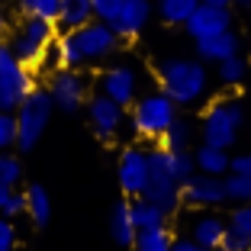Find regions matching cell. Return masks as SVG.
<instances>
[{
  "label": "cell",
  "instance_id": "5b68a950",
  "mask_svg": "<svg viewBox=\"0 0 251 251\" xmlns=\"http://www.w3.org/2000/svg\"><path fill=\"white\" fill-rule=\"evenodd\" d=\"M52 113H55V103L45 87H36L29 97H23V103L13 110L16 116V151H32V148L42 142L45 129L52 123Z\"/></svg>",
  "mask_w": 251,
  "mask_h": 251
},
{
  "label": "cell",
  "instance_id": "2e32d148",
  "mask_svg": "<svg viewBox=\"0 0 251 251\" xmlns=\"http://www.w3.org/2000/svg\"><path fill=\"white\" fill-rule=\"evenodd\" d=\"M193 45H197V58L206 61V65H219V61L232 58V55H242V36L235 29H226L209 39H197Z\"/></svg>",
  "mask_w": 251,
  "mask_h": 251
},
{
  "label": "cell",
  "instance_id": "e0dca14e",
  "mask_svg": "<svg viewBox=\"0 0 251 251\" xmlns=\"http://www.w3.org/2000/svg\"><path fill=\"white\" fill-rule=\"evenodd\" d=\"M226 232H229V226H226V219H222V216H216V213H203V216H197V219L190 222V238L203 251L222 248Z\"/></svg>",
  "mask_w": 251,
  "mask_h": 251
},
{
  "label": "cell",
  "instance_id": "ffe728a7",
  "mask_svg": "<svg viewBox=\"0 0 251 251\" xmlns=\"http://www.w3.org/2000/svg\"><path fill=\"white\" fill-rule=\"evenodd\" d=\"M135 222H132V213H129V200H119L116 206H113L110 213V235L116 245H123V248H132L135 242Z\"/></svg>",
  "mask_w": 251,
  "mask_h": 251
},
{
  "label": "cell",
  "instance_id": "9a60e30c",
  "mask_svg": "<svg viewBox=\"0 0 251 251\" xmlns=\"http://www.w3.org/2000/svg\"><path fill=\"white\" fill-rule=\"evenodd\" d=\"M151 13H155V3H151V0H123V7H119L116 20H113L110 26L119 39L129 42V39H139L142 32L148 29Z\"/></svg>",
  "mask_w": 251,
  "mask_h": 251
},
{
  "label": "cell",
  "instance_id": "d6986e66",
  "mask_svg": "<svg viewBox=\"0 0 251 251\" xmlns=\"http://www.w3.org/2000/svg\"><path fill=\"white\" fill-rule=\"evenodd\" d=\"M94 20V3L90 0H61V10H58V20H55V29L61 32H71V29H81Z\"/></svg>",
  "mask_w": 251,
  "mask_h": 251
},
{
  "label": "cell",
  "instance_id": "ab89813d",
  "mask_svg": "<svg viewBox=\"0 0 251 251\" xmlns=\"http://www.w3.org/2000/svg\"><path fill=\"white\" fill-rule=\"evenodd\" d=\"M200 3H216V7H232V0H200Z\"/></svg>",
  "mask_w": 251,
  "mask_h": 251
},
{
  "label": "cell",
  "instance_id": "b9f144b4",
  "mask_svg": "<svg viewBox=\"0 0 251 251\" xmlns=\"http://www.w3.org/2000/svg\"><path fill=\"white\" fill-rule=\"evenodd\" d=\"M248 132H251V119H248Z\"/></svg>",
  "mask_w": 251,
  "mask_h": 251
},
{
  "label": "cell",
  "instance_id": "6da1fadb",
  "mask_svg": "<svg viewBox=\"0 0 251 251\" xmlns=\"http://www.w3.org/2000/svg\"><path fill=\"white\" fill-rule=\"evenodd\" d=\"M123 39L113 32L110 23L103 20H90L87 26L71 32H61L55 39V49H58V65L71 68V71H81L87 65H103L106 58L119 52Z\"/></svg>",
  "mask_w": 251,
  "mask_h": 251
},
{
  "label": "cell",
  "instance_id": "603a6c76",
  "mask_svg": "<svg viewBox=\"0 0 251 251\" xmlns=\"http://www.w3.org/2000/svg\"><path fill=\"white\" fill-rule=\"evenodd\" d=\"M248 71H251L248 58H245V55H232V58L216 65V81H219L222 87H242V84L248 81Z\"/></svg>",
  "mask_w": 251,
  "mask_h": 251
},
{
  "label": "cell",
  "instance_id": "3957f363",
  "mask_svg": "<svg viewBox=\"0 0 251 251\" xmlns=\"http://www.w3.org/2000/svg\"><path fill=\"white\" fill-rule=\"evenodd\" d=\"M180 106L164 97L161 90H148L129 106V126H132L135 139H145V142H161V135L168 132L174 119L180 116Z\"/></svg>",
  "mask_w": 251,
  "mask_h": 251
},
{
  "label": "cell",
  "instance_id": "8fae6325",
  "mask_svg": "<svg viewBox=\"0 0 251 251\" xmlns=\"http://www.w3.org/2000/svg\"><path fill=\"white\" fill-rule=\"evenodd\" d=\"M84 110H87V123H90V129H94V135L103 139V142L116 139L119 129H123V123H126V106H119L116 100L103 97L100 90L87 100Z\"/></svg>",
  "mask_w": 251,
  "mask_h": 251
},
{
  "label": "cell",
  "instance_id": "277c9868",
  "mask_svg": "<svg viewBox=\"0 0 251 251\" xmlns=\"http://www.w3.org/2000/svg\"><path fill=\"white\" fill-rule=\"evenodd\" d=\"M245 103L238 97H219L203 110V119H200V135L206 145L226 148L229 151L232 145L238 142V132L245 126Z\"/></svg>",
  "mask_w": 251,
  "mask_h": 251
},
{
  "label": "cell",
  "instance_id": "d6a6232c",
  "mask_svg": "<svg viewBox=\"0 0 251 251\" xmlns=\"http://www.w3.org/2000/svg\"><path fill=\"white\" fill-rule=\"evenodd\" d=\"M13 148H16V116L0 113V151H13Z\"/></svg>",
  "mask_w": 251,
  "mask_h": 251
},
{
  "label": "cell",
  "instance_id": "5bb4252c",
  "mask_svg": "<svg viewBox=\"0 0 251 251\" xmlns=\"http://www.w3.org/2000/svg\"><path fill=\"white\" fill-rule=\"evenodd\" d=\"M187 36L197 42V39H209L219 36V32L232 29V7H216V3H200L193 10V16L187 20Z\"/></svg>",
  "mask_w": 251,
  "mask_h": 251
},
{
  "label": "cell",
  "instance_id": "7bdbcfd3",
  "mask_svg": "<svg viewBox=\"0 0 251 251\" xmlns=\"http://www.w3.org/2000/svg\"><path fill=\"white\" fill-rule=\"evenodd\" d=\"M213 251H222V248H213Z\"/></svg>",
  "mask_w": 251,
  "mask_h": 251
},
{
  "label": "cell",
  "instance_id": "60d3db41",
  "mask_svg": "<svg viewBox=\"0 0 251 251\" xmlns=\"http://www.w3.org/2000/svg\"><path fill=\"white\" fill-rule=\"evenodd\" d=\"M235 7H242V10H251V0H232Z\"/></svg>",
  "mask_w": 251,
  "mask_h": 251
},
{
  "label": "cell",
  "instance_id": "ac0fdd59",
  "mask_svg": "<svg viewBox=\"0 0 251 251\" xmlns=\"http://www.w3.org/2000/svg\"><path fill=\"white\" fill-rule=\"evenodd\" d=\"M193 161H197V171H200V174L226 177V174H229V164H232V155L226 151V148H216V145L200 142V145L193 148Z\"/></svg>",
  "mask_w": 251,
  "mask_h": 251
},
{
  "label": "cell",
  "instance_id": "d4e9b609",
  "mask_svg": "<svg viewBox=\"0 0 251 251\" xmlns=\"http://www.w3.org/2000/svg\"><path fill=\"white\" fill-rule=\"evenodd\" d=\"M197 7H200V0H158L155 13L161 16L168 26H187V20L193 16Z\"/></svg>",
  "mask_w": 251,
  "mask_h": 251
},
{
  "label": "cell",
  "instance_id": "ba28073f",
  "mask_svg": "<svg viewBox=\"0 0 251 251\" xmlns=\"http://www.w3.org/2000/svg\"><path fill=\"white\" fill-rule=\"evenodd\" d=\"M36 87L39 84L32 77V68L23 65L7 42H0V113H13L23 97H29Z\"/></svg>",
  "mask_w": 251,
  "mask_h": 251
},
{
  "label": "cell",
  "instance_id": "7402d4cb",
  "mask_svg": "<svg viewBox=\"0 0 251 251\" xmlns=\"http://www.w3.org/2000/svg\"><path fill=\"white\" fill-rule=\"evenodd\" d=\"M193 139H197V126H193V119L177 116L174 126L161 135V148H164V151H190Z\"/></svg>",
  "mask_w": 251,
  "mask_h": 251
},
{
  "label": "cell",
  "instance_id": "484cf974",
  "mask_svg": "<svg viewBox=\"0 0 251 251\" xmlns=\"http://www.w3.org/2000/svg\"><path fill=\"white\" fill-rule=\"evenodd\" d=\"M174 235H171L168 226H158V229H139L135 232L132 251H171Z\"/></svg>",
  "mask_w": 251,
  "mask_h": 251
},
{
  "label": "cell",
  "instance_id": "83f0119b",
  "mask_svg": "<svg viewBox=\"0 0 251 251\" xmlns=\"http://www.w3.org/2000/svg\"><path fill=\"white\" fill-rule=\"evenodd\" d=\"M26 213V190H16V187H0V216L16 219V216Z\"/></svg>",
  "mask_w": 251,
  "mask_h": 251
},
{
  "label": "cell",
  "instance_id": "e575fe53",
  "mask_svg": "<svg viewBox=\"0 0 251 251\" xmlns=\"http://www.w3.org/2000/svg\"><path fill=\"white\" fill-rule=\"evenodd\" d=\"M94 3V20H103V23H113L123 7V0H90Z\"/></svg>",
  "mask_w": 251,
  "mask_h": 251
},
{
  "label": "cell",
  "instance_id": "f1b7e54d",
  "mask_svg": "<svg viewBox=\"0 0 251 251\" xmlns=\"http://www.w3.org/2000/svg\"><path fill=\"white\" fill-rule=\"evenodd\" d=\"M226 203H251V177H242V174H226Z\"/></svg>",
  "mask_w": 251,
  "mask_h": 251
},
{
  "label": "cell",
  "instance_id": "30bf717a",
  "mask_svg": "<svg viewBox=\"0 0 251 251\" xmlns=\"http://www.w3.org/2000/svg\"><path fill=\"white\" fill-rule=\"evenodd\" d=\"M100 94L116 100L119 106H132L142 97V74L132 65H126V61L103 68V74H100Z\"/></svg>",
  "mask_w": 251,
  "mask_h": 251
},
{
  "label": "cell",
  "instance_id": "74e56055",
  "mask_svg": "<svg viewBox=\"0 0 251 251\" xmlns=\"http://www.w3.org/2000/svg\"><path fill=\"white\" fill-rule=\"evenodd\" d=\"M171 251H203V248H200V245L193 242L190 235H187V238H174V245H171Z\"/></svg>",
  "mask_w": 251,
  "mask_h": 251
},
{
  "label": "cell",
  "instance_id": "f546056e",
  "mask_svg": "<svg viewBox=\"0 0 251 251\" xmlns=\"http://www.w3.org/2000/svg\"><path fill=\"white\" fill-rule=\"evenodd\" d=\"M23 180V161L13 151H0V187H16Z\"/></svg>",
  "mask_w": 251,
  "mask_h": 251
},
{
  "label": "cell",
  "instance_id": "d590c367",
  "mask_svg": "<svg viewBox=\"0 0 251 251\" xmlns=\"http://www.w3.org/2000/svg\"><path fill=\"white\" fill-rule=\"evenodd\" d=\"M229 174H242V177H251V151H242V155H232Z\"/></svg>",
  "mask_w": 251,
  "mask_h": 251
},
{
  "label": "cell",
  "instance_id": "4fadbf2b",
  "mask_svg": "<svg viewBox=\"0 0 251 251\" xmlns=\"http://www.w3.org/2000/svg\"><path fill=\"white\" fill-rule=\"evenodd\" d=\"M180 203L193 209H213L226 203V177H213V174H193L190 180L180 184Z\"/></svg>",
  "mask_w": 251,
  "mask_h": 251
},
{
  "label": "cell",
  "instance_id": "cb8c5ba5",
  "mask_svg": "<svg viewBox=\"0 0 251 251\" xmlns=\"http://www.w3.org/2000/svg\"><path fill=\"white\" fill-rule=\"evenodd\" d=\"M129 213H132L135 229H158V226H168V216H164L155 203H148L145 197L129 200Z\"/></svg>",
  "mask_w": 251,
  "mask_h": 251
},
{
  "label": "cell",
  "instance_id": "44dd1931",
  "mask_svg": "<svg viewBox=\"0 0 251 251\" xmlns=\"http://www.w3.org/2000/svg\"><path fill=\"white\" fill-rule=\"evenodd\" d=\"M26 216L32 219L36 229H45L52 222V197L42 184H32L26 187Z\"/></svg>",
  "mask_w": 251,
  "mask_h": 251
},
{
  "label": "cell",
  "instance_id": "7c38bea8",
  "mask_svg": "<svg viewBox=\"0 0 251 251\" xmlns=\"http://www.w3.org/2000/svg\"><path fill=\"white\" fill-rule=\"evenodd\" d=\"M116 180L129 200L145 193V187H148V151L145 148H139V145L123 148L119 164H116Z\"/></svg>",
  "mask_w": 251,
  "mask_h": 251
},
{
  "label": "cell",
  "instance_id": "9c48e42d",
  "mask_svg": "<svg viewBox=\"0 0 251 251\" xmlns=\"http://www.w3.org/2000/svg\"><path fill=\"white\" fill-rule=\"evenodd\" d=\"M45 90L52 97L55 110H61V113H77L90 100L87 97V77L81 71H71V68H58L55 74H49Z\"/></svg>",
  "mask_w": 251,
  "mask_h": 251
},
{
  "label": "cell",
  "instance_id": "8992f818",
  "mask_svg": "<svg viewBox=\"0 0 251 251\" xmlns=\"http://www.w3.org/2000/svg\"><path fill=\"white\" fill-rule=\"evenodd\" d=\"M142 197H145L148 203H155L168 219L184 206V203H180V180L174 177L168 151H164L161 145L148 151V187H145Z\"/></svg>",
  "mask_w": 251,
  "mask_h": 251
},
{
  "label": "cell",
  "instance_id": "8d00e7d4",
  "mask_svg": "<svg viewBox=\"0 0 251 251\" xmlns=\"http://www.w3.org/2000/svg\"><path fill=\"white\" fill-rule=\"evenodd\" d=\"M222 251H251V242H248V238H242V235H232V232H226Z\"/></svg>",
  "mask_w": 251,
  "mask_h": 251
},
{
  "label": "cell",
  "instance_id": "52a82bcc",
  "mask_svg": "<svg viewBox=\"0 0 251 251\" xmlns=\"http://www.w3.org/2000/svg\"><path fill=\"white\" fill-rule=\"evenodd\" d=\"M58 39V29H55V23H45V20H29V16H23L16 23L13 29H10V39L7 45L13 49V55L23 61V65L29 68H39V61L45 58V52L55 45Z\"/></svg>",
  "mask_w": 251,
  "mask_h": 251
},
{
  "label": "cell",
  "instance_id": "4316f807",
  "mask_svg": "<svg viewBox=\"0 0 251 251\" xmlns=\"http://www.w3.org/2000/svg\"><path fill=\"white\" fill-rule=\"evenodd\" d=\"M16 7H20V16L55 23L58 20V10H61V0H20Z\"/></svg>",
  "mask_w": 251,
  "mask_h": 251
},
{
  "label": "cell",
  "instance_id": "1f68e13d",
  "mask_svg": "<svg viewBox=\"0 0 251 251\" xmlns=\"http://www.w3.org/2000/svg\"><path fill=\"white\" fill-rule=\"evenodd\" d=\"M226 226H229L232 235H242V238H248V242H251V203H242V206L232 209Z\"/></svg>",
  "mask_w": 251,
  "mask_h": 251
},
{
  "label": "cell",
  "instance_id": "f35d334b",
  "mask_svg": "<svg viewBox=\"0 0 251 251\" xmlns=\"http://www.w3.org/2000/svg\"><path fill=\"white\" fill-rule=\"evenodd\" d=\"M10 29V20H7V10H0V39H3V32Z\"/></svg>",
  "mask_w": 251,
  "mask_h": 251
},
{
  "label": "cell",
  "instance_id": "4dcf8cb0",
  "mask_svg": "<svg viewBox=\"0 0 251 251\" xmlns=\"http://www.w3.org/2000/svg\"><path fill=\"white\" fill-rule=\"evenodd\" d=\"M168 161H171V171H174V177L184 184L197 174V161H193V148L190 151H168Z\"/></svg>",
  "mask_w": 251,
  "mask_h": 251
},
{
  "label": "cell",
  "instance_id": "7a4b0ae2",
  "mask_svg": "<svg viewBox=\"0 0 251 251\" xmlns=\"http://www.w3.org/2000/svg\"><path fill=\"white\" fill-rule=\"evenodd\" d=\"M155 77H158V90L164 97H171L177 106H197L209 94V68L200 58L171 55V58L158 61Z\"/></svg>",
  "mask_w": 251,
  "mask_h": 251
},
{
  "label": "cell",
  "instance_id": "836d02e7",
  "mask_svg": "<svg viewBox=\"0 0 251 251\" xmlns=\"http://www.w3.org/2000/svg\"><path fill=\"white\" fill-rule=\"evenodd\" d=\"M20 248V232H16L13 219L0 216V251H16Z\"/></svg>",
  "mask_w": 251,
  "mask_h": 251
}]
</instances>
